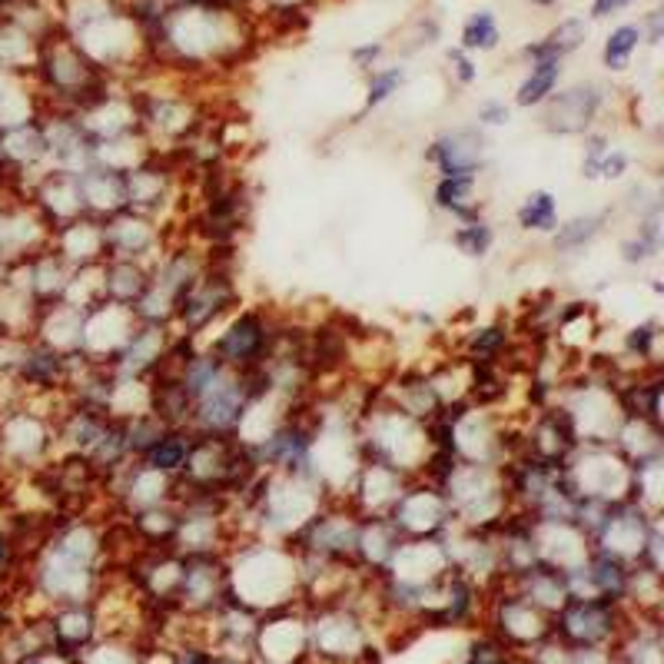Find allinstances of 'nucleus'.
<instances>
[{"instance_id": "nucleus-1", "label": "nucleus", "mask_w": 664, "mask_h": 664, "mask_svg": "<svg viewBox=\"0 0 664 664\" xmlns=\"http://www.w3.org/2000/svg\"><path fill=\"white\" fill-rule=\"evenodd\" d=\"M546 103V127L552 134H581L601 107V93L598 87H572L559 97L552 93Z\"/></svg>"}, {"instance_id": "nucleus-2", "label": "nucleus", "mask_w": 664, "mask_h": 664, "mask_svg": "<svg viewBox=\"0 0 664 664\" xmlns=\"http://www.w3.org/2000/svg\"><path fill=\"white\" fill-rule=\"evenodd\" d=\"M426 160L439 170V176H478L481 140H475L472 134L442 137L429 147Z\"/></svg>"}, {"instance_id": "nucleus-3", "label": "nucleus", "mask_w": 664, "mask_h": 664, "mask_svg": "<svg viewBox=\"0 0 664 664\" xmlns=\"http://www.w3.org/2000/svg\"><path fill=\"white\" fill-rule=\"evenodd\" d=\"M475 184H478V176H439L436 206L459 216V220H478Z\"/></svg>"}, {"instance_id": "nucleus-4", "label": "nucleus", "mask_w": 664, "mask_h": 664, "mask_svg": "<svg viewBox=\"0 0 664 664\" xmlns=\"http://www.w3.org/2000/svg\"><path fill=\"white\" fill-rule=\"evenodd\" d=\"M559 77H562V60H538V64L531 67V74L518 84L515 103L518 107H541L555 93Z\"/></svg>"}, {"instance_id": "nucleus-5", "label": "nucleus", "mask_w": 664, "mask_h": 664, "mask_svg": "<svg viewBox=\"0 0 664 664\" xmlns=\"http://www.w3.org/2000/svg\"><path fill=\"white\" fill-rule=\"evenodd\" d=\"M515 220L525 233H555L559 229V200L549 190H535L515 210Z\"/></svg>"}, {"instance_id": "nucleus-6", "label": "nucleus", "mask_w": 664, "mask_h": 664, "mask_svg": "<svg viewBox=\"0 0 664 664\" xmlns=\"http://www.w3.org/2000/svg\"><path fill=\"white\" fill-rule=\"evenodd\" d=\"M605 220H609V213H588V216H575V220H568L565 226H559L555 229V250H565V253H572V250H585L591 239L601 233V226H605Z\"/></svg>"}, {"instance_id": "nucleus-7", "label": "nucleus", "mask_w": 664, "mask_h": 664, "mask_svg": "<svg viewBox=\"0 0 664 664\" xmlns=\"http://www.w3.org/2000/svg\"><path fill=\"white\" fill-rule=\"evenodd\" d=\"M452 243L459 247V253L465 256H486L496 243V233L486 220H465L455 233H452Z\"/></svg>"}, {"instance_id": "nucleus-8", "label": "nucleus", "mask_w": 664, "mask_h": 664, "mask_svg": "<svg viewBox=\"0 0 664 664\" xmlns=\"http://www.w3.org/2000/svg\"><path fill=\"white\" fill-rule=\"evenodd\" d=\"M638 43H641V27H635V24H625V27H618L609 40H605V67L609 71H625L628 67V60H631V53L638 50Z\"/></svg>"}, {"instance_id": "nucleus-9", "label": "nucleus", "mask_w": 664, "mask_h": 664, "mask_svg": "<svg viewBox=\"0 0 664 664\" xmlns=\"http://www.w3.org/2000/svg\"><path fill=\"white\" fill-rule=\"evenodd\" d=\"M496 43H499V24L489 11H478L465 21L459 50H492Z\"/></svg>"}, {"instance_id": "nucleus-10", "label": "nucleus", "mask_w": 664, "mask_h": 664, "mask_svg": "<svg viewBox=\"0 0 664 664\" xmlns=\"http://www.w3.org/2000/svg\"><path fill=\"white\" fill-rule=\"evenodd\" d=\"M654 346H657V326L654 323H641L635 326L628 336H625V349L638 359H651L654 355Z\"/></svg>"}, {"instance_id": "nucleus-11", "label": "nucleus", "mask_w": 664, "mask_h": 664, "mask_svg": "<svg viewBox=\"0 0 664 664\" xmlns=\"http://www.w3.org/2000/svg\"><path fill=\"white\" fill-rule=\"evenodd\" d=\"M402 84V71L392 67V71H383L369 80V97H366V110L379 107L383 100H389V93H396V87Z\"/></svg>"}, {"instance_id": "nucleus-12", "label": "nucleus", "mask_w": 664, "mask_h": 664, "mask_svg": "<svg viewBox=\"0 0 664 664\" xmlns=\"http://www.w3.org/2000/svg\"><path fill=\"white\" fill-rule=\"evenodd\" d=\"M631 166V156L618 147H609L605 160H601V170H598V179H622Z\"/></svg>"}, {"instance_id": "nucleus-13", "label": "nucleus", "mask_w": 664, "mask_h": 664, "mask_svg": "<svg viewBox=\"0 0 664 664\" xmlns=\"http://www.w3.org/2000/svg\"><path fill=\"white\" fill-rule=\"evenodd\" d=\"M478 124H489V127H502L509 124V107L499 103V100H489L478 107Z\"/></svg>"}, {"instance_id": "nucleus-14", "label": "nucleus", "mask_w": 664, "mask_h": 664, "mask_svg": "<svg viewBox=\"0 0 664 664\" xmlns=\"http://www.w3.org/2000/svg\"><path fill=\"white\" fill-rule=\"evenodd\" d=\"M449 60L455 64V71H459V80H462V84H472V80H475V67H472V60L465 57V50H452V53H449Z\"/></svg>"}, {"instance_id": "nucleus-15", "label": "nucleus", "mask_w": 664, "mask_h": 664, "mask_svg": "<svg viewBox=\"0 0 664 664\" xmlns=\"http://www.w3.org/2000/svg\"><path fill=\"white\" fill-rule=\"evenodd\" d=\"M631 0H594L591 4V17H609V14H618L622 8H628Z\"/></svg>"}, {"instance_id": "nucleus-16", "label": "nucleus", "mask_w": 664, "mask_h": 664, "mask_svg": "<svg viewBox=\"0 0 664 664\" xmlns=\"http://www.w3.org/2000/svg\"><path fill=\"white\" fill-rule=\"evenodd\" d=\"M379 53H383V47H379V43H369V47H359V50L352 53V60H355V64H373Z\"/></svg>"}, {"instance_id": "nucleus-17", "label": "nucleus", "mask_w": 664, "mask_h": 664, "mask_svg": "<svg viewBox=\"0 0 664 664\" xmlns=\"http://www.w3.org/2000/svg\"><path fill=\"white\" fill-rule=\"evenodd\" d=\"M648 27H651V43H654V40H661V14H657V11L648 17Z\"/></svg>"}, {"instance_id": "nucleus-18", "label": "nucleus", "mask_w": 664, "mask_h": 664, "mask_svg": "<svg viewBox=\"0 0 664 664\" xmlns=\"http://www.w3.org/2000/svg\"><path fill=\"white\" fill-rule=\"evenodd\" d=\"M535 4H555V0H535Z\"/></svg>"}]
</instances>
